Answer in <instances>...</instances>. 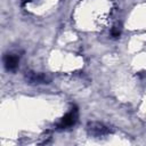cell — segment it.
<instances>
[{"label":"cell","mask_w":146,"mask_h":146,"mask_svg":"<svg viewBox=\"0 0 146 146\" xmlns=\"http://www.w3.org/2000/svg\"><path fill=\"white\" fill-rule=\"evenodd\" d=\"M25 80L29 83L32 84H43V83H49L50 79L43 74V73H36V72H26L25 74Z\"/></svg>","instance_id":"cell-1"},{"label":"cell","mask_w":146,"mask_h":146,"mask_svg":"<svg viewBox=\"0 0 146 146\" xmlns=\"http://www.w3.org/2000/svg\"><path fill=\"white\" fill-rule=\"evenodd\" d=\"M87 130H88V133L91 135V136H95V137H102L104 135H107L110 132L108 128L105 127L104 124L102 123H98V122H91L87 125Z\"/></svg>","instance_id":"cell-2"},{"label":"cell","mask_w":146,"mask_h":146,"mask_svg":"<svg viewBox=\"0 0 146 146\" xmlns=\"http://www.w3.org/2000/svg\"><path fill=\"white\" fill-rule=\"evenodd\" d=\"M76 120H78V111L74 108V110H72L71 112H68V113L60 120V122L58 123V128H59V129H66V128H68V127H72V125L75 124Z\"/></svg>","instance_id":"cell-3"},{"label":"cell","mask_w":146,"mask_h":146,"mask_svg":"<svg viewBox=\"0 0 146 146\" xmlns=\"http://www.w3.org/2000/svg\"><path fill=\"white\" fill-rule=\"evenodd\" d=\"M18 62H19L18 57L15 56V55H11V54L5 56V58H3L5 66H6V68L8 71H15L17 68V66H18Z\"/></svg>","instance_id":"cell-4"},{"label":"cell","mask_w":146,"mask_h":146,"mask_svg":"<svg viewBox=\"0 0 146 146\" xmlns=\"http://www.w3.org/2000/svg\"><path fill=\"white\" fill-rule=\"evenodd\" d=\"M111 33H112V35H113L114 38H117V36L120 35V31H119V29H117L116 26L112 29V32H111Z\"/></svg>","instance_id":"cell-5"},{"label":"cell","mask_w":146,"mask_h":146,"mask_svg":"<svg viewBox=\"0 0 146 146\" xmlns=\"http://www.w3.org/2000/svg\"><path fill=\"white\" fill-rule=\"evenodd\" d=\"M25 1H26V2H27V1H31V0H25Z\"/></svg>","instance_id":"cell-6"}]
</instances>
